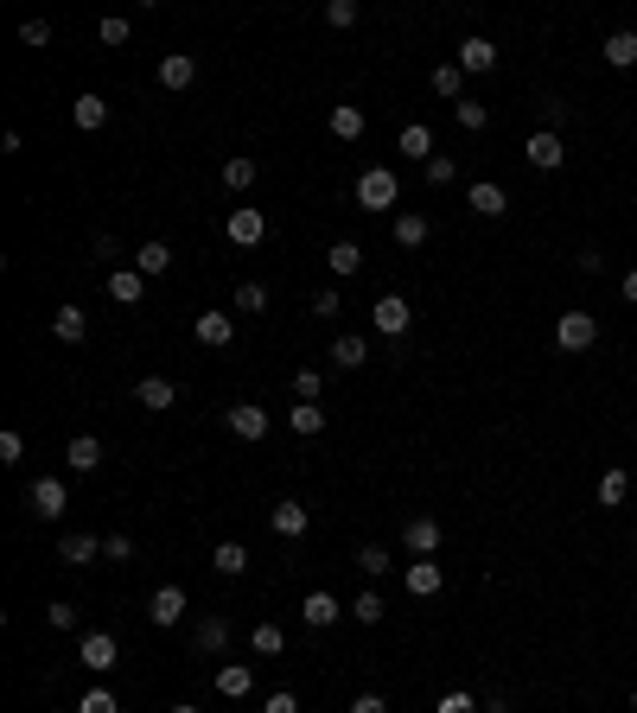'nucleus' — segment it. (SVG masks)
<instances>
[{"instance_id": "obj_28", "label": "nucleus", "mask_w": 637, "mask_h": 713, "mask_svg": "<svg viewBox=\"0 0 637 713\" xmlns=\"http://www.w3.org/2000/svg\"><path fill=\"white\" fill-rule=\"evenodd\" d=\"M64 465H71V472H96V465H102V440H96V433H77V440L64 446Z\"/></svg>"}, {"instance_id": "obj_35", "label": "nucleus", "mask_w": 637, "mask_h": 713, "mask_svg": "<svg viewBox=\"0 0 637 713\" xmlns=\"http://www.w3.org/2000/svg\"><path fill=\"white\" fill-rule=\"evenodd\" d=\"M357 567H364V580L376 586V580H389V573H395V554L383 542H370V548H357Z\"/></svg>"}, {"instance_id": "obj_53", "label": "nucleus", "mask_w": 637, "mask_h": 713, "mask_svg": "<svg viewBox=\"0 0 637 713\" xmlns=\"http://www.w3.org/2000/svg\"><path fill=\"white\" fill-rule=\"evenodd\" d=\"M20 45L45 51V45H51V26H45V20H26V26H20Z\"/></svg>"}, {"instance_id": "obj_45", "label": "nucleus", "mask_w": 637, "mask_h": 713, "mask_svg": "<svg viewBox=\"0 0 637 713\" xmlns=\"http://www.w3.org/2000/svg\"><path fill=\"white\" fill-rule=\"evenodd\" d=\"M77 713H122V701H115L109 688H90V694L77 701Z\"/></svg>"}, {"instance_id": "obj_38", "label": "nucleus", "mask_w": 637, "mask_h": 713, "mask_svg": "<svg viewBox=\"0 0 637 713\" xmlns=\"http://www.w3.org/2000/svg\"><path fill=\"white\" fill-rule=\"evenodd\" d=\"M395 242H402V249H421V242H427V217L421 211H395Z\"/></svg>"}, {"instance_id": "obj_11", "label": "nucleus", "mask_w": 637, "mask_h": 713, "mask_svg": "<svg viewBox=\"0 0 637 713\" xmlns=\"http://www.w3.org/2000/svg\"><path fill=\"white\" fill-rule=\"evenodd\" d=\"M268 529L281 535V542H300V535L313 529V510H306V503H294V497H287V503H274V510H268Z\"/></svg>"}, {"instance_id": "obj_19", "label": "nucleus", "mask_w": 637, "mask_h": 713, "mask_svg": "<svg viewBox=\"0 0 637 713\" xmlns=\"http://www.w3.org/2000/svg\"><path fill=\"white\" fill-rule=\"evenodd\" d=\"M402 586H408V593H415V599H434L440 586H446V567H440V561H408Z\"/></svg>"}, {"instance_id": "obj_59", "label": "nucleus", "mask_w": 637, "mask_h": 713, "mask_svg": "<svg viewBox=\"0 0 637 713\" xmlns=\"http://www.w3.org/2000/svg\"><path fill=\"white\" fill-rule=\"evenodd\" d=\"M166 713H198V707H192V701H179V707H166Z\"/></svg>"}, {"instance_id": "obj_20", "label": "nucleus", "mask_w": 637, "mask_h": 713, "mask_svg": "<svg viewBox=\"0 0 637 713\" xmlns=\"http://www.w3.org/2000/svg\"><path fill=\"white\" fill-rule=\"evenodd\" d=\"M160 83H166V90H192V83H198V58H192V51H166V58H160Z\"/></svg>"}, {"instance_id": "obj_6", "label": "nucleus", "mask_w": 637, "mask_h": 713, "mask_svg": "<svg viewBox=\"0 0 637 713\" xmlns=\"http://www.w3.org/2000/svg\"><path fill=\"white\" fill-rule=\"evenodd\" d=\"M223 427L236 433V440H268V427H274V414L268 408H255V402H236V408H223Z\"/></svg>"}, {"instance_id": "obj_24", "label": "nucleus", "mask_w": 637, "mask_h": 713, "mask_svg": "<svg viewBox=\"0 0 637 713\" xmlns=\"http://www.w3.org/2000/svg\"><path fill=\"white\" fill-rule=\"evenodd\" d=\"M192 643H198L204 656H223V643H230V618H223V612L198 618V624H192Z\"/></svg>"}, {"instance_id": "obj_52", "label": "nucleus", "mask_w": 637, "mask_h": 713, "mask_svg": "<svg viewBox=\"0 0 637 713\" xmlns=\"http://www.w3.org/2000/svg\"><path fill=\"white\" fill-rule=\"evenodd\" d=\"M102 561H134V542L128 535H102Z\"/></svg>"}, {"instance_id": "obj_50", "label": "nucleus", "mask_w": 637, "mask_h": 713, "mask_svg": "<svg viewBox=\"0 0 637 713\" xmlns=\"http://www.w3.org/2000/svg\"><path fill=\"white\" fill-rule=\"evenodd\" d=\"M26 459V440H20V427H7L0 433V465H20Z\"/></svg>"}, {"instance_id": "obj_55", "label": "nucleus", "mask_w": 637, "mask_h": 713, "mask_svg": "<svg viewBox=\"0 0 637 713\" xmlns=\"http://www.w3.org/2000/svg\"><path fill=\"white\" fill-rule=\"evenodd\" d=\"M542 115H548V134H555V128H561V121H567V115H574V109H567V102H561V96H548V102H542Z\"/></svg>"}, {"instance_id": "obj_41", "label": "nucleus", "mask_w": 637, "mask_h": 713, "mask_svg": "<svg viewBox=\"0 0 637 713\" xmlns=\"http://www.w3.org/2000/svg\"><path fill=\"white\" fill-rule=\"evenodd\" d=\"M421 172H427V185H440V191H446V185L459 179V160H453V153H434V160H427Z\"/></svg>"}, {"instance_id": "obj_25", "label": "nucleus", "mask_w": 637, "mask_h": 713, "mask_svg": "<svg viewBox=\"0 0 637 713\" xmlns=\"http://www.w3.org/2000/svg\"><path fill=\"white\" fill-rule=\"evenodd\" d=\"M51 332H58L64 344H83V338H90V312H83V306H58V312H51Z\"/></svg>"}, {"instance_id": "obj_33", "label": "nucleus", "mask_w": 637, "mask_h": 713, "mask_svg": "<svg viewBox=\"0 0 637 713\" xmlns=\"http://www.w3.org/2000/svg\"><path fill=\"white\" fill-rule=\"evenodd\" d=\"M325 268H332V274H338V281H351V274H357V268H364V249H357V242H351V236H344V242H332V249H325Z\"/></svg>"}, {"instance_id": "obj_43", "label": "nucleus", "mask_w": 637, "mask_h": 713, "mask_svg": "<svg viewBox=\"0 0 637 713\" xmlns=\"http://www.w3.org/2000/svg\"><path fill=\"white\" fill-rule=\"evenodd\" d=\"M453 115H459V128H466V134H478V128H485V121H491V109H485V102H453Z\"/></svg>"}, {"instance_id": "obj_17", "label": "nucleus", "mask_w": 637, "mask_h": 713, "mask_svg": "<svg viewBox=\"0 0 637 713\" xmlns=\"http://www.w3.org/2000/svg\"><path fill=\"white\" fill-rule=\"evenodd\" d=\"M466 204H472V217H504V211H510V191L497 185V179H478V185L466 191Z\"/></svg>"}, {"instance_id": "obj_31", "label": "nucleus", "mask_w": 637, "mask_h": 713, "mask_svg": "<svg viewBox=\"0 0 637 713\" xmlns=\"http://www.w3.org/2000/svg\"><path fill=\"white\" fill-rule=\"evenodd\" d=\"M71 121H77V128H83V134H96V128H102V121H109V102H102L96 90H83V96L71 102Z\"/></svg>"}, {"instance_id": "obj_32", "label": "nucleus", "mask_w": 637, "mask_h": 713, "mask_svg": "<svg viewBox=\"0 0 637 713\" xmlns=\"http://www.w3.org/2000/svg\"><path fill=\"white\" fill-rule=\"evenodd\" d=\"M599 51H606V64H612V71H631V64H637V32H631V26H618Z\"/></svg>"}, {"instance_id": "obj_37", "label": "nucleus", "mask_w": 637, "mask_h": 713, "mask_svg": "<svg viewBox=\"0 0 637 713\" xmlns=\"http://www.w3.org/2000/svg\"><path fill=\"white\" fill-rule=\"evenodd\" d=\"M255 172H262V166H255V160H249V153H236V160H223V185H230V191H236V198H243V191L255 185Z\"/></svg>"}, {"instance_id": "obj_23", "label": "nucleus", "mask_w": 637, "mask_h": 713, "mask_svg": "<svg viewBox=\"0 0 637 713\" xmlns=\"http://www.w3.org/2000/svg\"><path fill=\"white\" fill-rule=\"evenodd\" d=\"M217 694H223V701H249V694H255V669L249 663H223L217 669Z\"/></svg>"}, {"instance_id": "obj_48", "label": "nucleus", "mask_w": 637, "mask_h": 713, "mask_svg": "<svg viewBox=\"0 0 637 713\" xmlns=\"http://www.w3.org/2000/svg\"><path fill=\"white\" fill-rule=\"evenodd\" d=\"M45 624H51V631H77V605H71V599L45 605Z\"/></svg>"}, {"instance_id": "obj_10", "label": "nucleus", "mask_w": 637, "mask_h": 713, "mask_svg": "<svg viewBox=\"0 0 637 713\" xmlns=\"http://www.w3.org/2000/svg\"><path fill=\"white\" fill-rule=\"evenodd\" d=\"M223 236H230V242H236V249H255V242H262V236H268V217H262V211H255V204H236V211H230V217H223Z\"/></svg>"}, {"instance_id": "obj_54", "label": "nucleus", "mask_w": 637, "mask_h": 713, "mask_svg": "<svg viewBox=\"0 0 637 713\" xmlns=\"http://www.w3.org/2000/svg\"><path fill=\"white\" fill-rule=\"evenodd\" d=\"M344 713H389V701H383V694H376V688H364V694H357V701L344 707Z\"/></svg>"}, {"instance_id": "obj_12", "label": "nucleus", "mask_w": 637, "mask_h": 713, "mask_svg": "<svg viewBox=\"0 0 637 713\" xmlns=\"http://www.w3.org/2000/svg\"><path fill=\"white\" fill-rule=\"evenodd\" d=\"M523 160L536 166V172H561V160H567V147H561V134H548V128H536L523 141Z\"/></svg>"}, {"instance_id": "obj_13", "label": "nucleus", "mask_w": 637, "mask_h": 713, "mask_svg": "<svg viewBox=\"0 0 637 713\" xmlns=\"http://www.w3.org/2000/svg\"><path fill=\"white\" fill-rule=\"evenodd\" d=\"M459 71H466V77H491V71H497V45L485 39V32L459 39Z\"/></svg>"}, {"instance_id": "obj_27", "label": "nucleus", "mask_w": 637, "mask_h": 713, "mask_svg": "<svg viewBox=\"0 0 637 713\" xmlns=\"http://www.w3.org/2000/svg\"><path fill=\"white\" fill-rule=\"evenodd\" d=\"M625 497H631V472L625 465H606V472H599V510H618Z\"/></svg>"}, {"instance_id": "obj_49", "label": "nucleus", "mask_w": 637, "mask_h": 713, "mask_svg": "<svg viewBox=\"0 0 637 713\" xmlns=\"http://www.w3.org/2000/svg\"><path fill=\"white\" fill-rule=\"evenodd\" d=\"M128 32H134V26L122 20V13H109V20L96 26V39H102V45H128Z\"/></svg>"}, {"instance_id": "obj_8", "label": "nucleus", "mask_w": 637, "mask_h": 713, "mask_svg": "<svg viewBox=\"0 0 637 713\" xmlns=\"http://www.w3.org/2000/svg\"><path fill=\"white\" fill-rule=\"evenodd\" d=\"M338 618H344V599L325 593V586H313V593L300 599V624H306V631H332Z\"/></svg>"}, {"instance_id": "obj_18", "label": "nucleus", "mask_w": 637, "mask_h": 713, "mask_svg": "<svg viewBox=\"0 0 637 713\" xmlns=\"http://www.w3.org/2000/svg\"><path fill=\"white\" fill-rule=\"evenodd\" d=\"M325 128H332L338 141L351 147V141H364V128H370V121H364V109H357V102H332V115H325Z\"/></svg>"}, {"instance_id": "obj_4", "label": "nucleus", "mask_w": 637, "mask_h": 713, "mask_svg": "<svg viewBox=\"0 0 637 713\" xmlns=\"http://www.w3.org/2000/svg\"><path fill=\"white\" fill-rule=\"evenodd\" d=\"M185 612H192V599H185V586H160V593L147 599V624L153 631H179Z\"/></svg>"}, {"instance_id": "obj_34", "label": "nucleus", "mask_w": 637, "mask_h": 713, "mask_svg": "<svg viewBox=\"0 0 637 713\" xmlns=\"http://www.w3.org/2000/svg\"><path fill=\"white\" fill-rule=\"evenodd\" d=\"M134 268H141L147 281H153V274H166V268H172V242H160V236L141 242V249H134Z\"/></svg>"}, {"instance_id": "obj_51", "label": "nucleus", "mask_w": 637, "mask_h": 713, "mask_svg": "<svg viewBox=\"0 0 637 713\" xmlns=\"http://www.w3.org/2000/svg\"><path fill=\"white\" fill-rule=\"evenodd\" d=\"M434 713H478V701H472L466 688H453V694H440V707H434Z\"/></svg>"}, {"instance_id": "obj_60", "label": "nucleus", "mask_w": 637, "mask_h": 713, "mask_svg": "<svg viewBox=\"0 0 637 713\" xmlns=\"http://www.w3.org/2000/svg\"><path fill=\"white\" fill-rule=\"evenodd\" d=\"M631 713H637V688H631Z\"/></svg>"}, {"instance_id": "obj_39", "label": "nucleus", "mask_w": 637, "mask_h": 713, "mask_svg": "<svg viewBox=\"0 0 637 713\" xmlns=\"http://www.w3.org/2000/svg\"><path fill=\"white\" fill-rule=\"evenodd\" d=\"M287 421H294L300 440H319V433H325V408H319V402H300L294 414H287Z\"/></svg>"}, {"instance_id": "obj_61", "label": "nucleus", "mask_w": 637, "mask_h": 713, "mask_svg": "<svg viewBox=\"0 0 637 713\" xmlns=\"http://www.w3.org/2000/svg\"><path fill=\"white\" fill-rule=\"evenodd\" d=\"M631 440H637V433H631Z\"/></svg>"}, {"instance_id": "obj_15", "label": "nucleus", "mask_w": 637, "mask_h": 713, "mask_svg": "<svg viewBox=\"0 0 637 713\" xmlns=\"http://www.w3.org/2000/svg\"><path fill=\"white\" fill-rule=\"evenodd\" d=\"M325 357H332V370H364V363H370V338L364 332H338Z\"/></svg>"}, {"instance_id": "obj_56", "label": "nucleus", "mask_w": 637, "mask_h": 713, "mask_svg": "<svg viewBox=\"0 0 637 713\" xmlns=\"http://www.w3.org/2000/svg\"><path fill=\"white\" fill-rule=\"evenodd\" d=\"M262 713H300V701L281 688V694H268V701H262Z\"/></svg>"}, {"instance_id": "obj_57", "label": "nucleus", "mask_w": 637, "mask_h": 713, "mask_svg": "<svg viewBox=\"0 0 637 713\" xmlns=\"http://www.w3.org/2000/svg\"><path fill=\"white\" fill-rule=\"evenodd\" d=\"M574 268H580V274H599V268H606V255H599V249H580Z\"/></svg>"}, {"instance_id": "obj_22", "label": "nucleus", "mask_w": 637, "mask_h": 713, "mask_svg": "<svg viewBox=\"0 0 637 713\" xmlns=\"http://www.w3.org/2000/svg\"><path fill=\"white\" fill-rule=\"evenodd\" d=\"M109 300H115V306H141V300H147V274H141V268H115V274H109Z\"/></svg>"}, {"instance_id": "obj_16", "label": "nucleus", "mask_w": 637, "mask_h": 713, "mask_svg": "<svg viewBox=\"0 0 637 713\" xmlns=\"http://www.w3.org/2000/svg\"><path fill=\"white\" fill-rule=\"evenodd\" d=\"M58 561H64V567H96V561H102V535L71 529V535L58 542Z\"/></svg>"}, {"instance_id": "obj_44", "label": "nucleus", "mask_w": 637, "mask_h": 713, "mask_svg": "<svg viewBox=\"0 0 637 713\" xmlns=\"http://www.w3.org/2000/svg\"><path fill=\"white\" fill-rule=\"evenodd\" d=\"M357 13H364V7H357V0H325V26H357Z\"/></svg>"}, {"instance_id": "obj_14", "label": "nucleus", "mask_w": 637, "mask_h": 713, "mask_svg": "<svg viewBox=\"0 0 637 713\" xmlns=\"http://www.w3.org/2000/svg\"><path fill=\"white\" fill-rule=\"evenodd\" d=\"M192 338L204 344V351H223V344L236 338V319H230V312H198V319H192Z\"/></svg>"}, {"instance_id": "obj_58", "label": "nucleus", "mask_w": 637, "mask_h": 713, "mask_svg": "<svg viewBox=\"0 0 637 713\" xmlns=\"http://www.w3.org/2000/svg\"><path fill=\"white\" fill-rule=\"evenodd\" d=\"M618 293H625V300H631V306H637V268H631V274H625V281H618Z\"/></svg>"}, {"instance_id": "obj_9", "label": "nucleus", "mask_w": 637, "mask_h": 713, "mask_svg": "<svg viewBox=\"0 0 637 713\" xmlns=\"http://www.w3.org/2000/svg\"><path fill=\"white\" fill-rule=\"evenodd\" d=\"M370 325H376V332H383V338H402L408 325H415V306H408L402 293H383V300L370 306Z\"/></svg>"}, {"instance_id": "obj_46", "label": "nucleus", "mask_w": 637, "mask_h": 713, "mask_svg": "<svg viewBox=\"0 0 637 713\" xmlns=\"http://www.w3.org/2000/svg\"><path fill=\"white\" fill-rule=\"evenodd\" d=\"M236 306H243V312H268V287L262 281H243V287H236Z\"/></svg>"}, {"instance_id": "obj_5", "label": "nucleus", "mask_w": 637, "mask_h": 713, "mask_svg": "<svg viewBox=\"0 0 637 713\" xmlns=\"http://www.w3.org/2000/svg\"><path fill=\"white\" fill-rule=\"evenodd\" d=\"M115 656H122L115 631H83V637H77V663L90 669V675H109V669H115Z\"/></svg>"}, {"instance_id": "obj_1", "label": "nucleus", "mask_w": 637, "mask_h": 713, "mask_svg": "<svg viewBox=\"0 0 637 713\" xmlns=\"http://www.w3.org/2000/svg\"><path fill=\"white\" fill-rule=\"evenodd\" d=\"M351 204H357V211H370V217L395 211V204H402V179H395V166H364V172H357Z\"/></svg>"}, {"instance_id": "obj_36", "label": "nucleus", "mask_w": 637, "mask_h": 713, "mask_svg": "<svg viewBox=\"0 0 637 713\" xmlns=\"http://www.w3.org/2000/svg\"><path fill=\"white\" fill-rule=\"evenodd\" d=\"M351 618H357V624H383V618H389V599L376 593V586H364V593L351 599Z\"/></svg>"}, {"instance_id": "obj_40", "label": "nucleus", "mask_w": 637, "mask_h": 713, "mask_svg": "<svg viewBox=\"0 0 637 713\" xmlns=\"http://www.w3.org/2000/svg\"><path fill=\"white\" fill-rule=\"evenodd\" d=\"M249 650H255V656H281V650H287L281 624H255V631H249Z\"/></svg>"}, {"instance_id": "obj_7", "label": "nucleus", "mask_w": 637, "mask_h": 713, "mask_svg": "<svg viewBox=\"0 0 637 713\" xmlns=\"http://www.w3.org/2000/svg\"><path fill=\"white\" fill-rule=\"evenodd\" d=\"M440 542H446L440 516H408V523H402V548H408V554H421V561H434Z\"/></svg>"}, {"instance_id": "obj_26", "label": "nucleus", "mask_w": 637, "mask_h": 713, "mask_svg": "<svg viewBox=\"0 0 637 713\" xmlns=\"http://www.w3.org/2000/svg\"><path fill=\"white\" fill-rule=\"evenodd\" d=\"M395 147H402V160H421L427 166V160H434V128H427V121H408Z\"/></svg>"}, {"instance_id": "obj_21", "label": "nucleus", "mask_w": 637, "mask_h": 713, "mask_svg": "<svg viewBox=\"0 0 637 713\" xmlns=\"http://www.w3.org/2000/svg\"><path fill=\"white\" fill-rule=\"evenodd\" d=\"M134 402H141L147 414H160V408L179 402V389H172V376H141V382H134Z\"/></svg>"}, {"instance_id": "obj_3", "label": "nucleus", "mask_w": 637, "mask_h": 713, "mask_svg": "<svg viewBox=\"0 0 637 713\" xmlns=\"http://www.w3.org/2000/svg\"><path fill=\"white\" fill-rule=\"evenodd\" d=\"M26 503H32V516H39V523H58V516L71 510V491H64V478L39 472V478L26 484Z\"/></svg>"}, {"instance_id": "obj_29", "label": "nucleus", "mask_w": 637, "mask_h": 713, "mask_svg": "<svg viewBox=\"0 0 637 713\" xmlns=\"http://www.w3.org/2000/svg\"><path fill=\"white\" fill-rule=\"evenodd\" d=\"M434 96H446V102H466V71H459V58H446V64H434Z\"/></svg>"}, {"instance_id": "obj_2", "label": "nucleus", "mask_w": 637, "mask_h": 713, "mask_svg": "<svg viewBox=\"0 0 637 713\" xmlns=\"http://www.w3.org/2000/svg\"><path fill=\"white\" fill-rule=\"evenodd\" d=\"M555 344H561V351H567V357H580V351H593V344H599V319H593V312H587V306H574V312H561V319H555Z\"/></svg>"}, {"instance_id": "obj_42", "label": "nucleus", "mask_w": 637, "mask_h": 713, "mask_svg": "<svg viewBox=\"0 0 637 713\" xmlns=\"http://www.w3.org/2000/svg\"><path fill=\"white\" fill-rule=\"evenodd\" d=\"M306 312H313V319H338V312H344V293H338V287H319L313 300H306Z\"/></svg>"}, {"instance_id": "obj_47", "label": "nucleus", "mask_w": 637, "mask_h": 713, "mask_svg": "<svg viewBox=\"0 0 637 713\" xmlns=\"http://www.w3.org/2000/svg\"><path fill=\"white\" fill-rule=\"evenodd\" d=\"M319 389H325V370H294V395H300V402H319Z\"/></svg>"}, {"instance_id": "obj_30", "label": "nucleus", "mask_w": 637, "mask_h": 713, "mask_svg": "<svg viewBox=\"0 0 637 713\" xmlns=\"http://www.w3.org/2000/svg\"><path fill=\"white\" fill-rule=\"evenodd\" d=\"M211 567L223 573V580H243V573H249V548L243 542H217L211 548Z\"/></svg>"}]
</instances>
